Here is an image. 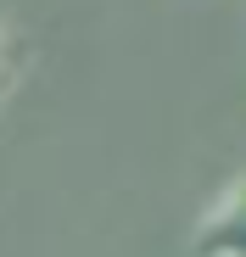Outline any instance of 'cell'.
<instances>
[{
  "label": "cell",
  "mask_w": 246,
  "mask_h": 257,
  "mask_svg": "<svg viewBox=\"0 0 246 257\" xmlns=\"http://www.w3.org/2000/svg\"><path fill=\"white\" fill-rule=\"evenodd\" d=\"M196 257H246V174L224 185V196H213V207L201 212V224L190 235Z\"/></svg>",
  "instance_id": "obj_1"
}]
</instances>
